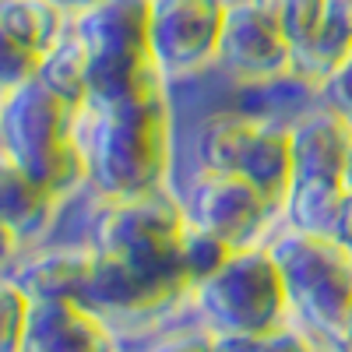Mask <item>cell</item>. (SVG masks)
I'll use <instances>...</instances> for the list:
<instances>
[{
    "instance_id": "cell-11",
    "label": "cell",
    "mask_w": 352,
    "mask_h": 352,
    "mask_svg": "<svg viewBox=\"0 0 352 352\" xmlns=\"http://www.w3.org/2000/svg\"><path fill=\"white\" fill-rule=\"evenodd\" d=\"M64 28L67 14L46 0H0V96L36 78L39 60Z\"/></svg>"
},
{
    "instance_id": "cell-5",
    "label": "cell",
    "mask_w": 352,
    "mask_h": 352,
    "mask_svg": "<svg viewBox=\"0 0 352 352\" xmlns=\"http://www.w3.org/2000/svg\"><path fill=\"white\" fill-rule=\"evenodd\" d=\"M148 4L152 0H102L71 18V32L85 50L88 102L127 99L166 81L152 56Z\"/></svg>"
},
{
    "instance_id": "cell-26",
    "label": "cell",
    "mask_w": 352,
    "mask_h": 352,
    "mask_svg": "<svg viewBox=\"0 0 352 352\" xmlns=\"http://www.w3.org/2000/svg\"><path fill=\"white\" fill-rule=\"evenodd\" d=\"M335 349H352V314H349V324H345V335H342V342H338ZM324 352H331V349H324Z\"/></svg>"
},
{
    "instance_id": "cell-8",
    "label": "cell",
    "mask_w": 352,
    "mask_h": 352,
    "mask_svg": "<svg viewBox=\"0 0 352 352\" xmlns=\"http://www.w3.org/2000/svg\"><path fill=\"white\" fill-rule=\"evenodd\" d=\"M176 197L184 201V212L194 226L219 236L232 250L268 243L272 232L282 226V212L275 204L254 184L229 173L194 169L184 190H176Z\"/></svg>"
},
{
    "instance_id": "cell-2",
    "label": "cell",
    "mask_w": 352,
    "mask_h": 352,
    "mask_svg": "<svg viewBox=\"0 0 352 352\" xmlns=\"http://www.w3.org/2000/svg\"><path fill=\"white\" fill-rule=\"evenodd\" d=\"M187 212L176 190L134 197V201H96L92 197V222H88V247H96L148 285L166 292L169 300L190 310V278L184 268V236H187Z\"/></svg>"
},
{
    "instance_id": "cell-6",
    "label": "cell",
    "mask_w": 352,
    "mask_h": 352,
    "mask_svg": "<svg viewBox=\"0 0 352 352\" xmlns=\"http://www.w3.org/2000/svg\"><path fill=\"white\" fill-rule=\"evenodd\" d=\"M190 314L212 335H261L292 320L278 257L268 243L240 247L215 275L194 285Z\"/></svg>"
},
{
    "instance_id": "cell-21",
    "label": "cell",
    "mask_w": 352,
    "mask_h": 352,
    "mask_svg": "<svg viewBox=\"0 0 352 352\" xmlns=\"http://www.w3.org/2000/svg\"><path fill=\"white\" fill-rule=\"evenodd\" d=\"M232 247L222 243L219 236H212V232H204L201 226H187V236H184V268H187V278L190 285L204 282L208 275H215L222 264L229 261Z\"/></svg>"
},
{
    "instance_id": "cell-12",
    "label": "cell",
    "mask_w": 352,
    "mask_h": 352,
    "mask_svg": "<svg viewBox=\"0 0 352 352\" xmlns=\"http://www.w3.org/2000/svg\"><path fill=\"white\" fill-rule=\"evenodd\" d=\"M120 328L81 300H36L21 352H124Z\"/></svg>"
},
{
    "instance_id": "cell-28",
    "label": "cell",
    "mask_w": 352,
    "mask_h": 352,
    "mask_svg": "<svg viewBox=\"0 0 352 352\" xmlns=\"http://www.w3.org/2000/svg\"><path fill=\"white\" fill-rule=\"evenodd\" d=\"M124 352H127V349H124Z\"/></svg>"
},
{
    "instance_id": "cell-22",
    "label": "cell",
    "mask_w": 352,
    "mask_h": 352,
    "mask_svg": "<svg viewBox=\"0 0 352 352\" xmlns=\"http://www.w3.org/2000/svg\"><path fill=\"white\" fill-rule=\"evenodd\" d=\"M314 99L324 102L328 109H335L342 120L349 124V131H352V56H349V60H345L324 85L317 88Z\"/></svg>"
},
{
    "instance_id": "cell-20",
    "label": "cell",
    "mask_w": 352,
    "mask_h": 352,
    "mask_svg": "<svg viewBox=\"0 0 352 352\" xmlns=\"http://www.w3.org/2000/svg\"><path fill=\"white\" fill-rule=\"evenodd\" d=\"M32 296L4 272L0 275V352H21Z\"/></svg>"
},
{
    "instance_id": "cell-27",
    "label": "cell",
    "mask_w": 352,
    "mask_h": 352,
    "mask_svg": "<svg viewBox=\"0 0 352 352\" xmlns=\"http://www.w3.org/2000/svg\"><path fill=\"white\" fill-rule=\"evenodd\" d=\"M349 184H352V162H349Z\"/></svg>"
},
{
    "instance_id": "cell-9",
    "label": "cell",
    "mask_w": 352,
    "mask_h": 352,
    "mask_svg": "<svg viewBox=\"0 0 352 352\" xmlns=\"http://www.w3.org/2000/svg\"><path fill=\"white\" fill-rule=\"evenodd\" d=\"M229 0H152L148 39L159 74L173 85L215 67Z\"/></svg>"
},
{
    "instance_id": "cell-1",
    "label": "cell",
    "mask_w": 352,
    "mask_h": 352,
    "mask_svg": "<svg viewBox=\"0 0 352 352\" xmlns=\"http://www.w3.org/2000/svg\"><path fill=\"white\" fill-rule=\"evenodd\" d=\"M85 190L96 201H134L173 190L176 134L169 81H155L127 99L85 102L78 109Z\"/></svg>"
},
{
    "instance_id": "cell-24",
    "label": "cell",
    "mask_w": 352,
    "mask_h": 352,
    "mask_svg": "<svg viewBox=\"0 0 352 352\" xmlns=\"http://www.w3.org/2000/svg\"><path fill=\"white\" fill-rule=\"evenodd\" d=\"M25 250V243H21V236L8 226V222H0V275H4L11 264L18 261V254Z\"/></svg>"
},
{
    "instance_id": "cell-4",
    "label": "cell",
    "mask_w": 352,
    "mask_h": 352,
    "mask_svg": "<svg viewBox=\"0 0 352 352\" xmlns=\"http://www.w3.org/2000/svg\"><path fill=\"white\" fill-rule=\"evenodd\" d=\"M268 247L278 257L292 320L335 349L352 314V247L292 226H278Z\"/></svg>"
},
{
    "instance_id": "cell-25",
    "label": "cell",
    "mask_w": 352,
    "mask_h": 352,
    "mask_svg": "<svg viewBox=\"0 0 352 352\" xmlns=\"http://www.w3.org/2000/svg\"><path fill=\"white\" fill-rule=\"evenodd\" d=\"M46 4H53L60 14H67V18H74V14H81V11H88V8H96V4H102V0H46Z\"/></svg>"
},
{
    "instance_id": "cell-10",
    "label": "cell",
    "mask_w": 352,
    "mask_h": 352,
    "mask_svg": "<svg viewBox=\"0 0 352 352\" xmlns=\"http://www.w3.org/2000/svg\"><path fill=\"white\" fill-rule=\"evenodd\" d=\"M215 67L247 88L292 81V43L261 0H229Z\"/></svg>"
},
{
    "instance_id": "cell-13",
    "label": "cell",
    "mask_w": 352,
    "mask_h": 352,
    "mask_svg": "<svg viewBox=\"0 0 352 352\" xmlns=\"http://www.w3.org/2000/svg\"><path fill=\"white\" fill-rule=\"evenodd\" d=\"M292 180H349L352 131L335 109L317 102L289 120Z\"/></svg>"
},
{
    "instance_id": "cell-18",
    "label": "cell",
    "mask_w": 352,
    "mask_h": 352,
    "mask_svg": "<svg viewBox=\"0 0 352 352\" xmlns=\"http://www.w3.org/2000/svg\"><path fill=\"white\" fill-rule=\"evenodd\" d=\"M219 352H324L303 324L285 320V324L261 331V335H212Z\"/></svg>"
},
{
    "instance_id": "cell-15",
    "label": "cell",
    "mask_w": 352,
    "mask_h": 352,
    "mask_svg": "<svg viewBox=\"0 0 352 352\" xmlns=\"http://www.w3.org/2000/svg\"><path fill=\"white\" fill-rule=\"evenodd\" d=\"M64 201L43 190L0 152V222H8L25 247H36L50 236Z\"/></svg>"
},
{
    "instance_id": "cell-17",
    "label": "cell",
    "mask_w": 352,
    "mask_h": 352,
    "mask_svg": "<svg viewBox=\"0 0 352 352\" xmlns=\"http://www.w3.org/2000/svg\"><path fill=\"white\" fill-rule=\"evenodd\" d=\"M36 81H39V85H46L53 96H60V99H64V102H71V106H85V102H88L85 50H81L78 36L71 32V18H67L64 36L56 39V43L46 50V56L39 60Z\"/></svg>"
},
{
    "instance_id": "cell-16",
    "label": "cell",
    "mask_w": 352,
    "mask_h": 352,
    "mask_svg": "<svg viewBox=\"0 0 352 352\" xmlns=\"http://www.w3.org/2000/svg\"><path fill=\"white\" fill-rule=\"evenodd\" d=\"M352 56V0H331L317 32L292 50V81L317 92Z\"/></svg>"
},
{
    "instance_id": "cell-3",
    "label": "cell",
    "mask_w": 352,
    "mask_h": 352,
    "mask_svg": "<svg viewBox=\"0 0 352 352\" xmlns=\"http://www.w3.org/2000/svg\"><path fill=\"white\" fill-rule=\"evenodd\" d=\"M78 109L36 78L0 96V152L53 197L71 201L85 190V155Z\"/></svg>"
},
{
    "instance_id": "cell-19",
    "label": "cell",
    "mask_w": 352,
    "mask_h": 352,
    "mask_svg": "<svg viewBox=\"0 0 352 352\" xmlns=\"http://www.w3.org/2000/svg\"><path fill=\"white\" fill-rule=\"evenodd\" d=\"M261 4L275 14L278 28L292 43V50H296L317 32V25L324 21L331 0H261Z\"/></svg>"
},
{
    "instance_id": "cell-23",
    "label": "cell",
    "mask_w": 352,
    "mask_h": 352,
    "mask_svg": "<svg viewBox=\"0 0 352 352\" xmlns=\"http://www.w3.org/2000/svg\"><path fill=\"white\" fill-rule=\"evenodd\" d=\"M144 352H219V345L208 328L194 324V328H176L173 335L155 338Z\"/></svg>"
},
{
    "instance_id": "cell-7",
    "label": "cell",
    "mask_w": 352,
    "mask_h": 352,
    "mask_svg": "<svg viewBox=\"0 0 352 352\" xmlns=\"http://www.w3.org/2000/svg\"><path fill=\"white\" fill-rule=\"evenodd\" d=\"M190 152L194 169L240 176L282 212L292 184L289 124L264 120L257 113H219L197 127Z\"/></svg>"
},
{
    "instance_id": "cell-14",
    "label": "cell",
    "mask_w": 352,
    "mask_h": 352,
    "mask_svg": "<svg viewBox=\"0 0 352 352\" xmlns=\"http://www.w3.org/2000/svg\"><path fill=\"white\" fill-rule=\"evenodd\" d=\"M88 268H92V247L88 243H36L25 247L8 275L36 300H81Z\"/></svg>"
}]
</instances>
